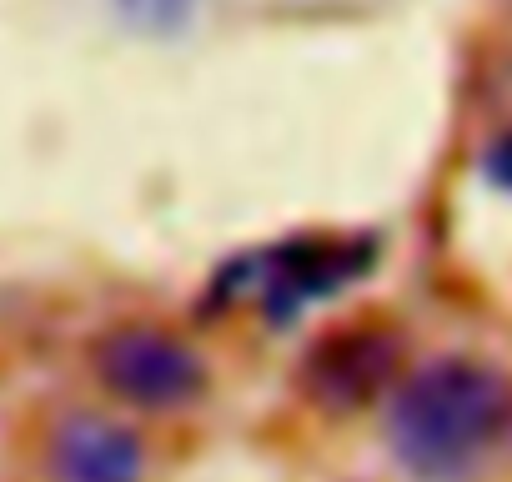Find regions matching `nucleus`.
<instances>
[{"instance_id":"f257e3e1","label":"nucleus","mask_w":512,"mask_h":482,"mask_svg":"<svg viewBox=\"0 0 512 482\" xmlns=\"http://www.w3.org/2000/svg\"><path fill=\"white\" fill-rule=\"evenodd\" d=\"M512 427V382L492 362L437 357L417 367L387 412L397 462L422 482H462Z\"/></svg>"},{"instance_id":"f03ea898","label":"nucleus","mask_w":512,"mask_h":482,"mask_svg":"<svg viewBox=\"0 0 512 482\" xmlns=\"http://www.w3.org/2000/svg\"><path fill=\"white\" fill-rule=\"evenodd\" d=\"M372 262H377L372 236H287L277 247L236 257L216 277V297L256 302L272 322H287L307 302H322L367 277Z\"/></svg>"},{"instance_id":"7ed1b4c3","label":"nucleus","mask_w":512,"mask_h":482,"mask_svg":"<svg viewBox=\"0 0 512 482\" xmlns=\"http://www.w3.org/2000/svg\"><path fill=\"white\" fill-rule=\"evenodd\" d=\"M91 372L116 402L141 407V412L191 407L206 397V382H211L206 362L181 337L161 327H141V322L101 332L91 347Z\"/></svg>"},{"instance_id":"20e7f679","label":"nucleus","mask_w":512,"mask_h":482,"mask_svg":"<svg viewBox=\"0 0 512 482\" xmlns=\"http://www.w3.org/2000/svg\"><path fill=\"white\" fill-rule=\"evenodd\" d=\"M402 377V337L387 327H337L317 337L297 367L302 397L327 417H352L382 402Z\"/></svg>"},{"instance_id":"39448f33","label":"nucleus","mask_w":512,"mask_h":482,"mask_svg":"<svg viewBox=\"0 0 512 482\" xmlns=\"http://www.w3.org/2000/svg\"><path fill=\"white\" fill-rule=\"evenodd\" d=\"M56 482H141V437L101 412H76L51 432Z\"/></svg>"},{"instance_id":"423d86ee","label":"nucleus","mask_w":512,"mask_h":482,"mask_svg":"<svg viewBox=\"0 0 512 482\" xmlns=\"http://www.w3.org/2000/svg\"><path fill=\"white\" fill-rule=\"evenodd\" d=\"M121 16H126L136 31L171 36V31L191 16V0H121Z\"/></svg>"},{"instance_id":"0eeeda50","label":"nucleus","mask_w":512,"mask_h":482,"mask_svg":"<svg viewBox=\"0 0 512 482\" xmlns=\"http://www.w3.org/2000/svg\"><path fill=\"white\" fill-rule=\"evenodd\" d=\"M482 176H487L492 186L512 191V131H502V136L487 141V151H482Z\"/></svg>"}]
</instances>
